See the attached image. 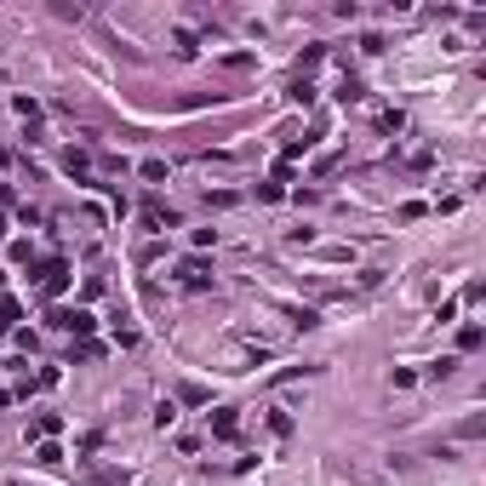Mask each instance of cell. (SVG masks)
Segmentation results:
<instances>
[{"label":"cell","mask_w":486,"mask_h":486,"mask_svg":"<svg viewBox=\"0 0 486 486\" xmlns=\"http://www.w3.org/2000/svg\"><path fill=\"white\" fill-rule=\"evenodd\" d=\"M52 326H58V332H75V338H86V332L98 326V321L86 315V309H58V315H52Z\"/></svg>","instance_id":"1"},{"label":"cell","mask_w":486,"mask_h":486,"mask_svg":"<svg viewBox=\"0 0 486 486\" xmlns=\"http://www.w3.org/2000/svg\"><path fill=\"white\" fill-rule=\"evenodd\" d=\"M63 286H69V263H58V257H52L46 269H40V292H46V298H58Z\"/></svg>","instance_id":"2"},{"label":"cell","mask_w":486,"mask_h":486,"mask_svg":"<svg viewBox=\"0 0 486 486\" xmlns=\"http://www.w3.org/2000/svg\"><path fill=\"white\" fill-rule=\"evenodd\" d=\"M212 435H217V440H235V435H241V418H235L229 407H217V412H212Z\"/></svg>","instance_id":"3"},{"label":"cell","mask_w":486,"mask_h":486,"mask_svg":"<svg viewBox=\"0 0 486 486\" xmlns=\"http://www.w3.org/2000/svg\"><path fill=\"white\" fill-rule=\"evenodd\" d=\"M34 463H63V447H58V440H40V447H34Z\"/></svg>","instance_id":"4"},{"label":"cell","mask_w":486,"mask_h":486,"mask_svg":"<svg viewBox=\"0 0 486 486\" xmlns=\"http://www.w3.org/2000/svg\"><path fill=\"white\" fill-rule=\"evenodd\" d=\"M63 166L75 172V178H86V172H92V160H86V149H69V155H63Z\"/></svg>","instance_id":"5"},{"label":"cell","mask_w":486,"mask_h":486,"mask_svg":"<svg viewBox=\"0 0 486 486\" xmlns=\"http://www.w3.org/2000/svg\"><path fill=\"white\" fill-rule=\"evenodd\" d=\"M178 281H184V286H206V269H200V263L189 257V263H184V269H178Z\"/></svg>","instance_id":"6"},{"label":"cell","mask_w":486,"mask_h":486,"mask_svg":"<svg viewBox=\"0 0 486 486\" xmlns=\"http://www.w3.org/2000/svg\"><path fill=\"white\" fill-rule=\"evenodd\" d=\"M18 315H23L18 298H6V303H0V332H12V326H18Z\"/></svg>","instance_id":"7"},{"label":"cell","mask_w":486,"mask_h":486,"mask_svg":"<svg viewBox=\"0 0 486 486\" xmlns=\"http://www.w3.org/2000/svg\"><path fill=\"white\" fill-rule=\"evenodd\" d=\"M269 429H275V435H292V412H286V407H269Z\"/></svg>","instance_id":"8"},{"label":"cell","mask_w":486,"mask_h":486,"mask_svg":"<svg viewBox=\"0 0 486 486\" xmlns=\"http://www.w3.org/2000/svg\"><path fill=\"white\" fill-rule=\"evenodd\" d=\"M58 429H63V418H58V412H46V418H40V423H34V435H40V440H52Z\"/></svg>","instance_id":"9"},{"label":"cell","mask_w":486,"mask_h":486,"mask_svg":"<svg viewBox=\"0 0 486 486\" xmlns=\"http://www.w3.org/2000/svg\"><path fill=\"white\" fill-rule=\"evenodd\" d=\"M172 423H178V407L160 401V407H155V429H172Z\"/></svg>","instance_id":"10"},{"label":"cell","mask_w":486,"mask_h":486,"mask_svg":"<svg viewBox=\"0 0 486 486\" xmlns=\"http://www.w3.org/2000/svg\"><path fill=\"white\" fill-rule=\"evenodd\" d=\"M338 98H343V103H361V98H366V86H361V80H343V92H338Z\"/></svg>","instance_id":"11"},{"label":"cell","mask_w":486,"mask_h":486,"mask_svg":"<svg viewBox=\"0 0 486 486\" xmlns=\"http://www.w3.org/2000/svg\"><path fill=\"white\" fill-rule=\"evenodd\" d=\"M6 401H12V395H6V389H0V407H6Z\"/></svg>","instance_id":"12"},{"label":"cell","mask_w":486,"mask_h":486,"mask_svg":"<svg viewBox=\"0 0 486 486\" xmlns=\"http://www.w3.org/2000/svg\"><path fill=\"white\" fill-rule=\"evenodd\" d=\"M0 241H6V217H0Z\"/></svg>","instance_id":"13"}]
</instances>
